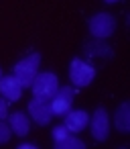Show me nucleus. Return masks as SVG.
I'll list each match as a JSON object with an SVG mask.
<instances>
[{
	"label": "nucleus",
	"instance_id": "8",
	"mask_svg": "<svg viewBox=\"0 0 130 149\" xmlns=\"http://www.w3.org/2000/svg\"><path fill=\"white\" fill-rule=\"evenodd\" d=\"M0 94L8 102H17L23 94V86L14 76H2L0 78Z\"/></svg>",
	"mask_w": 130,
	"mask_h": 149
},
{
	"label": "nucleus",
	"instance_id": "9",
	"mask_svg": "<svg viewBox=\"0 0 130 149\" xmlns=\"http://www.w3.org/2000/svg\"><path fill=\"white\" fill-rule=\"evenodd\" d=\"M89 123V116L85 110H67L65 112V127L69 133H79Z\"/></svg>",
	"mask_w": 130,
	"mask_h": 149
},
{
	"label": "nucleus",
	"instance_id": "18",
	"mask_svg": "<svg viewBox=\"0 0 130 149\" xmlns=\"http://www.w3.org/2000/svg\"><path fill=\"white\" fill-rule=\"evenodd\" d=\"M106 2H110V4H112V2H118V0H106Z\"/></svg>",
	"mask_w": 130,
	"mask_h": 149
},
{
	"label": "nucleus",
	"instance_id": "6",
	"mask_svg": "<svg viewBox=\"0 0 130 149\" xmlns=\"http://www.w3.org/2000/svg\"><path fill=\"white\" fill-rule=\"evenodd\" d=\"M73 88L65 86V88H57V92L53 94L51 98V108H53V114H65L67 110H71V104H73Z\"/></svg>",
	"mask_w": 130,
	"mask_h": 149
},
{
	"label": "nucleus",
	"instance_id": "19",
	"mask_svg": "<svg viewBox=\"0 0 130 149\" xmlns=\"http://www.w3.org/2000/svg\"><path fill=\"white\" fill-rule=\"evenodd\" d=\"M0 78H2V72H0Z\"/></svg>",
	"mask_w": 130,
	"mask_h": 149
},
{
	"label": "nucleus",
	"instance_id": "17",
	"mask_svg": "<svg viewBox=\"0 0 130 149\" xmlns=\"http://www.w3.org/2000/svg\"><path fill=\"white\" fill-rule=\"evenodd\" d=\"M19 149H37V145H33V143H23Z\"/></svg>",
	"mask_w": 130,
	"mask_h": 149
},
{
	"label": "nucleus",
	"instance_id": "13",
	"mask_svg": "<svg viewBox=\"0 0 130 149\" xmlns=\"http://www.w3.org/2000/svg\"><path fill=\"white\" fill-rule=\"evenodd\" d=\"M10 135H12L10 127H8V125H4L2 120H0V143H6V141L10 139Z\"/></svg>",
	"mask_w": 130,
	"mask_h": 149
},
{
	"label": "nucleus",
	"instance_id": "14",
	"mask_svg": "<svg viewBox=\"0 0 130 149\" xmlns=\"http://www.w3.org/2000/svg\"><path fill=\"white\" fill-rule=\"evenodd\" d=\"M87 53H91V55H106L110 49L106 47V45H87Z\"/></svg>",
	"mask_w": 130,
	"mask_h": 149
},
{
	"label": "nucleus",
	"instance_id": "10",
	"mask_svg": "<svg viewBox=\"0 0 130 149\" xmlns=\"http://www.w3.org/2000/svg\"><path fill=\"white\" fill-rule=\"evenodd\" d=\"M31 129V120L25 112H12L10 114V131L19 137H27Z\"/></svg>",
	"mask_w": 130,
	"mask_h": 149
},
{
	"label": "nucleus",
	"instance_id": "15",
	"mask_svg": "<svg viewBox=\"0 0 130 149\" xmlns=\"http://www.w3.org/2000/svg\"><path fill=\"white\" fill-rule=\"evenodd\" d=\"M67 135H69V131H67L65 125H59V127L53 129V137H55V141H59V139H63V137H67Z\"/></svg>",
	"mask_w": 130,
	"mask_h": 149
},
{
	"label": "nucleus",
	"instance_id": "12",
	"mask_svg": "<svg viewBox=\"0 0 130 149\" xmlns=\"http://www.w3.org/2000/svg\"><path fill=\"white\" fill-rule=\"evenodd\" d=\"M55 147H57V149H83V147H85V143H83L81 139L73 137V135L69 133L67 137H63V139L55 141Z\"/></svg>",
	"mask_w": 130,
	"mask_h": 149
},
{
	"label": "nucleus",
	"instance_id": "2",
	"mask_svg": "<svg viewBox=\"0 0 130 149\" xmlns=\"http://www.w3.org/2000/svg\"><path fill=\"white\" fill-rule=\"evenodd\" d=\"M31 88H33V94H35V96H39V98H49V100H51L53 94H55L57 88H59V80H57L55 74L43 72V74H37V76H35Z\"/></svg>",
	"mask_w": 130,
	"mask_h": 149
},
{
	"label": "nucleus",
	"instance_id": "4",
	"mask_svg": "<svg viewBox=\"0 0 130 149\" xmlns=\"http://www.w3.org/2000/svg\"><path fill=\"white\" fill-rule=\"evenodd\" d=\"M114 27H116V21L112 15L108 13H98L89 19V31L96 39H106L114 33Z\"/></svg>",
	"mask_w": 130,
	"mask_h": 149
},
{
	"label": "nucleus",
	"instance_id": "1",
	"mask_svg": "<svg viewBox=\"0 0 130 149\" xmlns=\"http://www.w3.org/2000/svg\"><path fill=\"white\" fill-rule=\"evenodd\" d=\"M39 63H41V55L39 53H31L27 55L25 59H21L17 65H14V78L21 82L23 88H31L37 72H39Z\"/></svg>",
	"mask_w": 130,
	"mask_h": 149
},
{
	"label": "nucleus",
	"instance_id": "11",
	"mask_svg": "<svg viewBox=\"0 0 130 149\" xmlns=\"http://www.w3.org/2000/svg\"><path fill=\"white\" fill-rule=\"evenodd\" d=\"M114 125L120 133H128L130 131V104L128 102H122L118 112H116V118H114Z\"/></svg>",
	"mask_w": 130,
	"mask_h": 149
},
{
	"label": "nucleus",
	"instance_id": "16",
	"mask_svg": "<svg viewBox=\"0 0 130 149\" xmlns=\"http://www.w3.org/2000/svg\"><path fill=\"white\" fill-rule=\"evenodd\" d=\"M8 116V100L0 98V120H4Z\"/></svg>",
	"mask_w": 130,
	"mask_h": 149
},
{
	"label": "nucleus",
	"instance_id": "5",
	"mask_svg": "<svg viewBox=\"0 0 130 149\" xmlns=\"http://www.w3.org/2000/svg\"><path fill=\"white\" fill-rule=\"evenodd\" d=\"M29 112H31V116L37 125H49V120L55 116L53 108H51V100L49 98H39V96H35L29 102Z\"/></svg>",
	"mask_w": 130,
	"mask_h": 149
},
{
	"label": "nucleus",
	"instance_id": "7",
	"mask_svg": "<svg viewBox=\"0 0 130 149\" xmlns=\"http://www.w3.org/2000/svg\"><path fill=\"white\" fill-rule=\"evenodd\" d=\"M110 133V118L106 108H98L94 118H91V137L96 141H106Z\"/></svg>",
	"mask_w": 130,
	"mask_h": 149
},
{
	"label": "nucleus",
	"instance_id": "3",
	"mask_svg": "<svg viewBox=\"0 0 130 149\" xmlns=\"http://www.w3.org/2000/svg\"><path fill=\"white\" fill-rule=\"evenodd\" d=\"M69 78L75 86L79 88H85L91 84V80L96 78V68H91L89 63H85L83 59L75 57L71 63H69Z\"/></svg>",
	"mask_w": 130,
	"mask_h": 149
}]
</instances>
